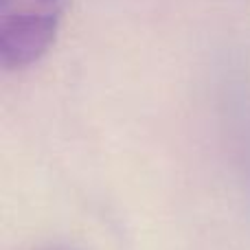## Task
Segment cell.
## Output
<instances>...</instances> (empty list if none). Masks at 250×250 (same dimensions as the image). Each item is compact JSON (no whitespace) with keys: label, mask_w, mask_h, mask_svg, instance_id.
Masks as SVG:
<instances>
[{"label":"cell","mask_w":250,"mask_h":250,"mask_svg":"<svg viewBox=\"0 0 250 250\" xmlns=\"http://www.w3.org/2000/svg\"><path fill=\"white\" fill-rule=\"evenodd\" d=\"M220 117L237 156L244 185L250 187V62L229 55L220 70Z\"/></svg>","instance_id":"7a4b0ae2"},{"label":"cell","mask_w":250,"mask_h":250,"mask_svg":"<svg viewBox=\"0 0 250 250\" xmlns=\"http://www.w3.org/2000/svg\"><path fill=\"white\" fill-rule=\"evenodd\" d=\"M66 0H0V68L20 73L53 48Z\"/></svg>","instance_id":"6da1fadb"}]
</instances>
